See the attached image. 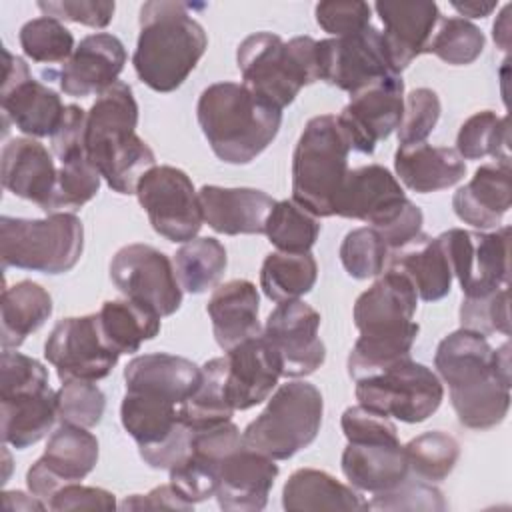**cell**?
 <instances>
[{
	"instance_id": "1",
	"label": "cell",
	"mask_w": 512,
	"mask_h": 512,
	"mask_svg": "<svg viewBox=\"0 0 512 512\" xmlns=\"http://www.w3.org/2000/svg\"><path fill=\"white\" fill-rule=\"evenodd\" d=\"M418 294L412 282L388 268L354 302L360 332L348 354V374L360 380L410 358L420 326L414 322Z\"/></svg>"
},
{
	"instance_id": "2",
	"label": "cell",
	"mask_w": 512,
	"mask_h": 512,
	"mask_svg": "<svg viewBox=\"0 0 512 512\" xmlns=\"http://www.w3.org/2000/svg\"><path fill=\"white\" fill-rule=\"evenodd\" d=\"M208 48V36L190 14V4L150 0L140 8V34L132 64L154 92H174L192 74Z\"/></svg>"
},
{
	"instance_id": "3",
	"label": "cell",
	"mask_w": 512,
	"mask_h": 512,
	"mask_svg": "<svg viewBox=\"0 0 512 512\" xmlns=\"http://www.w3.org/2000/svg\"><path fill=\"white\" fill-rule=\"evenodd\" d=\"M136 124V98L120 80L86 112V156L118 194H136L138 180L156 166V156L136 134Z\"/></svg>"
},
{
	"instance_id": "4",
	"label": "cell",
	"mask_w": 512,
	"mask_h": 512,
	"mask_svg": "<svg viewBox=\"0 0 512 512\" xmlns=\"http://www.w3.org/2000/svg\"><path fill=\"white\" fill-rule=\"evenodd\" d=\"M438 378L448 384L458 422L470 430L498 426L510 408V388L492 374L488 336L466 328L440 340L434 354Z\"/></svg>"
},
{
	"instance_id": "5",
	"label": "cell",
	"mask_w": 512,
	"mask_h": 512,
	"mask_svg": "<svg viewBox=\"0 0 512 512\" xmlns=\"http://www.w3.org/2000/svg\"><path fill=\"white\" fill-rule=\"evenodd\" d=\"M196 116L212 152L226 164L256 160L282 124L280 108L238 82H216L204 88Z\"/></svg>"
},
{
	"instance_id": "6",
	"label": "cell",
	"mask_w": 512,
	"mask_h": 512,
	"mask_svg": "<svg viewBox=\"0 0 512 512\" xmlns=\"http://www.w3.org/2000/svg\"><path fill=\"white\" fill-rule=\"evenodd\" d=\"M242 84L272 106L284 110L298 92L320 80L318 40L296 36L284 42L278 34L256 32L236 50Z\"/></svg>"
},
{
	"instance_id": "7",
	"label": "cell",
	"mask_w": 512,
	"mask_h": 512,
	"mask_svg": "<svg viewBox=\"0 0 512 512\" xmlns=\"http://www.w3.org/2000/svg\"><path fill=\"white\" fill-rule=\"evenodd\" d=\"M350 150L336 116L310 118L292 154V200L316 218L334 216Z\"/></svg>"
},
{
	"instance_id": "8",
	"label": "cell",
	"mask_w": 512,
	"mask_h": 512,
	"mask_svg": "<svg viewBox=\"0 0 512 512\" xmlns=\"http://www.w3.org/2000/svg\"><path fill=\"white\" fill-rule=\"evenodd\" d=\"M334 216L354 218L380 232L386 246L398 250L422 232V210L406 198L392 172L380 164L348 170Z\"/></svg>"
},
{
	"instance_id": "9",
	"label": "cell",
	"mask_w": 512,
	"mask_h": 512,
	"mask_svg": "<svg viewBox=\"0 0 512 512\" xmlns=\"http://www.w3.org/2000/svg\"><path fill=\"white\" fill-rule=\"evenodd\" d=\"M84 250V226L72 212H54L46 218H0L2 268H20L42 274L70 272Z\"/></svg>"
},
{
	"instance_id": "10",
	"label": "cell",
	"mask_w": 512,
	"mask_h": 512,
	"mask_svg": "<svg viewBox=\"0 0 512 512\" xmlns=\"http://www.w3.org/2000/svg\"><path fill=\"white\" fill-rule=\"evenodd\" d=\"M322 414L320 390L310 382L292 380L270 394L266 408L244 428L242 440L272 460H288L316 440Z\"/></svg>"
},
{
	"instance_id": "11",
	"label": "cell",
	"mask_w": 512,
	"mask_h": 512,
	"mask_svg": "<svg viewBox=\"0 0 512 512\" xmlns=\"http://www.w3.org/2000/svg\"><path fill=\"white\" fill-rule=\"evenodd\" d=\"M356 400L366 410L406 424L428 420L444 400V386L428 366L406 358L356 380Z\"/></svg>"
},
{
	"instance_id": "12",
	"label": "cell",
	"mask_w": 512,
	"mask_h": 512,
	"mask_svg": "<svg viewBox=\"0 0 512 512\" xmlns=\"http://www.w3.org/2000/svg\"><path fill=\"white\" fill-rule=\"evenodd\" d=\"M438 240L464 298H482L508 286V226H498L494 232L450 228Z\"/></svg>"
},
{
	"instance_id": "13",
	"label": "cell",
	"mask_w": 512,
	"mask_h": 512,
	"mask_svg": "<svg viewBox=\"0 0 512 512\" xmlns=\"http://www.w3.org/2000/svg\"><path fill=\"white\" fill-rule=\"evenodd\" d=\"M136 196L156 234L170 242L198 236L204 216L190 176L174 166H154L136 184Z\"/></svg>"
},
{
	"instance_id": "14",
	"label": "cell",
	"mask_w": 512,
	"mask_h": 512,
	"mask_svg": "<svg viewBox=\"0 0 512 512\" xmlns=\"http://www.w3.org/2000/svg\"><path fill=\"white\" fill-rule=\"evenodd\" d=\"M46 360L64 380H102L118 364L116 352L104 338L98 314L70 316L56 322L44 344Z\"/></svg>"
},
{
	"instance_id": "15",
	"label": "cell",
	"mask_w": 512,
	"mask_h": 512,
	"mask_svg": "<svg viewBox=\"0 0 512 512\" xmlns=\"http://www.w3.org/2000/svg\"><path fill=\"white\" fill-rule=\"evenodd\" d=\"M110 280L126 296L154 308L162 318L182 304V288L170 258L148 244L122 246L110 262Z\"/></svg>"
},
{
	"instance_id": "16",
	"label": "cell",
	"mask_w": 512,
	"mask_h": 512,
	"mask_svg": "<svg viewBox=\"0 0 512 512\" xmlns=\"http://www.w3.org/2000/svg\"><path fill=\"white\" fill-rule=\"evenodd\" d=\"M318 72L320 80L350 96L396 74L390 68L380 30L372 24L352 36L318 40Z\"/></svg>"
},
{
	"instance_id": "17",
	"label": "cell",
	"mask_w": 512,
	"mask_h": 512,
	"mask_svg": "<svg viewBox=\"0 0 512 512\" xmlns=\"http://www.w3.org/2000/svg\"><path fill=\"white\" fill-rule=\"evenodd\" d=\"M320 314L304 300L280 302L266 318L264 338L282 362V376L302 378L326 360V346L318 336Z\"/></svg>"
},
{
	"instance_id": "18",
	"label": "cell",
	"mask_w": 512,
	"mask_h": 512,
	"mask_svg": "<svg viewBox=\"0 0 512 512\" xmlns=\"http://www.w3.org/2000/svg\"><path fill=\"white\" fill-rule=\"evenodd\" d=\"M98 462V440L88 428L62 424L48 438L44 454L28 468L26 486L46 506L68 484L86 478Z\"/></svg>"
},
{
	"instance_id": "19",
	"label": "cell",
	"mask_w": 512,
	"mask_h": 512,
	"mask_svg": "<svg viewBox=\"0 0 512 512\" xmlns=\"http://www.w3.org/2000/svg\"><path fill=\"white\" fill-rule=\"evenodd\" d=\"M4 124L12 122L30 138L52 136L64 116L62 98L30 76L28 64L4 50V78L0 88Z\"/></svg>"
},
{
	"instance_id": "20",
	"label": "cell",
	"mask_w": 512,
	"mask_h": 512,
	"mask_svg": "<svg viewBox=\"0 0 512 512\" xmlns=\"http://www.w3.org/2000/svg\"><path fill=\"white\" fill-rule=\"evenodd\" d=\"M402 114L404 80L400 74H392L352 94L336 120L352 150L372 154L376 144L398 128Z\"/></svg>"
},
{
	"instance_id": "21",
	"label": "cell",
	"mask_w": 512,
	"mask_h": 512,
	"mask_svg": "<svg viewBox=\"0 0 512 512\" xmlns=\"http://www.w3.org/2000/svg\"><path fill=\"white\" fill-rule=\"evenodd\" d=\"M278 476L276 460L242 444L222 458L216 472V500L228 512H258L268 504Z\"/></svg>"
},
{
	"instance_id": "22",
	"label": "cell",
	"mask_w": 512,
	"mask_h": 512,
	"mask_svg": "<svg viewBox=\"0 0 512 512\" xmlns=\"http://www.w3.org/2000/svg\"><path fill=\"white\" fill-rule=\"evenodd\" d=\"M242 444V434L232 420L192 432L188 456L168 470L170 484L192 504L214 496L218 464Z\"/></svg>"
},
{
	"instance_id": "23",
	"label": "cell",
	"mask_w": 512,
	"mask_h": 512,
	"mask_svg": "<svg viewBox=\"0 0 512 512\" xmlns=\"http://www.w3.org/2000/svg\"><path fill=\"white\" fill-rule=\"evenodd\" d=\"M226 388L234 410H248L270 398L282 378V362L264 334L226 350Z\"/></svg>"
},
{
	"instance_id": "24",
	"label": "cell",
	"mask_w": 512,
	"mask_h": 512,
	"mask_svg": "<svg viewBox=\"0 0 512 512\" xmlns=\"http://www.w3.org/2000/svg\"><path fill=\"white\" fill-rule=\"evenodd\" d=\"M126 48L114 34L98 32L80 40L60 70V90L72 98L100 96L118 82Z\"/></svg>"
},
{
	"instance_id": "25",
	"label": "cell",
	"mask_w": 512,
	"mask_h": 512,
	"mask_svg": "<svg viewBox=\"0 0 512 512\" xmlns=\"http://www.w3.org/2000/svg\"><path fill=\"white\" fill-rule=\"evenodd\" d=\"M376 14L384 24L382 44L390 68L400 74L414 58L426 54V46L442 20L434 2H376Z\"/></svg>"
},
{
	"instance_id": "26",
	"label": "cell",
	"mask_w": 512,
	"mask_h": 512,
	"mask_svg": "<svg viewBox=\"0 0 512 512\" xmlns=\"http://www.w3.org/2000/svg\"><path fill=\"white\" fill-rule=\"evenodd\" d=\"M58 168L52 154L34 138H12L2 148V184L18 198L52 212Z\"/></svg>"
},
{
	"instance_id": "27",
	"label": "cell",
	"mask_w": 512,
	"mask_h": 512,
	"mask_svg": "<svg viewBox=\"0 0 512 512\" xmlns=\"http://www.w3.org/2000/svg\"><path fill=\"white\" fill-rule=\"evenodd\" d=\"M204 222L218 234H264L276 200L256 188H222L206 184L198 190Z\"/></svg>"
},
{
	"instance_id": "28",
	"label": "cell",
	"mask_w": 512,
	"mask_h": 512,
	"mask_svg": "<svg viewBox=\"0 0 512 512\" xmlns=\"http://www.w3.org/2000/svg\"><path fill=\"white\" fill-rule=\"evenodd\" d=\"M126 392L184 404L202 382V368L166 352L134 356L124 368Z\"/></svg>"
},
{
	"instance_id": "29",
	"label": "cell",
	"mask_w": 512,
	"mask_h": 512,
	"mask_svg": "<svg viewBox=\"0 0 512 512\" xmlns=\"http://www.w3.org/2000/svg\"><path fill=\"white\" fill-rule=\"evenodd\" d=\"M510 174V160L482 164L472 180L454 192L452 208L458 220L478 230L498 228L510 210Z\"/></svg>"
},
{
	"instance_id": "30",
	"label": "cell",
	"mask_w": 512,
	"mask_h": 512,
	"mask_svg": "<svg viewBox=\"0 0 512 512\" xmlns=\"http://www.w3.org/2000/svg\"><path fill=\"white\" fill-rule=\"evenodd\" d=\"M258 310L260 294L250 280L234 278L214 288L206 312L212 320L214 338L224 352L262 334Z\"/></svg>"
},
{
	"instance_id": "31",
	"label": "cell",
	"mask_w": 512,
	"mask_h": 512,
	"mask_svg": "<svg viewBox=\"0 0 512 512\" xmlns=\"http://www.w3.org/2000/svg\"><path fill=\"white\" fill-rule=\"evenodd\" d=\"M394 170L408 190L430 194L458 184L466 174V164L454 148L420 142L398 146Z\"/></svg>"
},
{
	"instance_id": "32",
	"label": "cell",
	"mask_w": 512,
	"mask_h": 512,
	"mask_svg": "<svg viewBox=\"0 0 512 512\" xmlns=\"http://www.w3.org/2000/svg\"><path fill=\"white\" fill-rule=\"evenodd\" d=\"M342 472L352 488L380 494L396 488L410 476L404 446L396 444H350L342 452Z\"/></svg>"
},
{
	"instance_id": "33",
	"label": "cell",
	"mask_w": 512,
	"mask_h": 512,
	"mask_svg": "<svg viewBox=\"0 0 512 512\" xmlns=\"http://www.w3.org/2000/svg\"><path fill=\"white\" fill-rule=\"evenodd\" d=\"M388 268L402 272L424 302H438L448 296L454 278L438 236L432 238L422 232L406 246L390 252Z\"/></svg>"
},
{
	"instance_id": "34",
	"label": "cell",
	"mask_w": 512,
	"mask_h": 512,
	"mask_svg": "<svg viewBox=\"0 0 512 512\" xmlns=\"http://www.w3.org/2000/svg\"><path fill=\"white\" fill-rule=\"evenodd\" d=\"M2 442L24 450L42 440L58 420L56 392L52 388L32 390L0 398Z\"/></svg>"
},
{
	"instance_id": "35",
	"label": "cell",
	"mask_w": 512,
	"mask_h": 512,
	"mask_svg": "<svg viewBox=\"0 0 512 512\" xmlns=\"http://www.w3.org/2000/svg\"><path fill=\"white\" fill-rule=\"evenodd\" d=\"M282 506L286 510H368V500L324 470L300 468L282 488Z\"/></svg>"
},
{
	"instance_id": "36",
	"label": "cell",
	"mask_w": 512,
	"mask_h": 512,
	"mask_svg": "<svg viewBox=\"0 0 512 512\" xmlns=\"http://www.w3.org/2000/svg\"><path fill=\"white\" fill-rule=\"evenodd\" d=\"M52 296L32 280L2 290V350H16L52 314Z\"/></svg>"
},
{
	"instance_id": "37",
	"label": "cell",
	"mask_w": 512,
	"mask_h": 512,
	"mask_svg": "<svg viewBox=\"0 0 512 512\" xmlns=\"http://www.w3.org/2000/svg\"><path fill=\"white\" fill-rule=\"evenodd\" d=\"M106 342L120 354H134L160 332V314L132 298L106 300L98 312Z\"/></svg>"
},
{
	"instance_id": "38",
	"label": "cell",
	"mask_w": 512,
	"mask_h": 512,
	"mask_svg": "<svg viewBox=\"0 0 512 512\" xmlns=\"http://www.w3.org/2000/svg\"><path fill=\"white\" fill-rule=\"evenodd\" d=\"M234 406L226 388V358H212L202 366V382L180 406L182 422L192 430H206L230 422Z\"/></svg>"
},
{
	"instance_id": "39",
	"label": "cell",
	"mask_w": 512,
	"mask_h": 512,
	"mask_svg": "<svg viewBox=\"0 0 512 512\" xmlns=\"http://www.w3.org/2000/svg\"><path fill=\"white\" fill-rule=\"evenodd\" d=\"M318 278V264L310 252L288 254L270 252L260 268V288L276 304L300 300L308 294Z\"/></svg>"
},
{
	"instance_id": "40",
	"label": "cell",
	"mask_w": 512,
	"mask_h": 512,
	"mask_svg": "<svg viewBox=\"0 0 512 512\" xmlns=\"http://www.w3.org/2000/svg\"><path fill=\"white\" fill-rule=\"evenodd\" d=\"M172 264L180 288L188 294H202L220 282L228 256L220 240L202 236L184 242L176 250Z\"/></svg>"
},
{
	"instance_id": "41",
	"label": "cell",
	"mask_w": 512,
	"mask_h": 512,
	"mask_svg": "<svg viewBox=\"0 0 512 512\" xmlns=\"http://www.w3.org/2000/svg\"><path fill=\"white\" fill-rule=\"evenodd\" d=\"M456 152L462 160H510V130L508 116H498L492 110L472 114L458 130Z\"/></svg>"
},
{
	"instance_id": "42",
	"label": "cell",
	"mask_w": 512,
	"mask_h": 512,
	"mask_svg": "<svg viewBox=\"0 0 512 512\" xmlns=\"http://www.w3.org/2000/svg\"><path fill=\"white\" fill-rule=\"evenodd\" d=\"M264 234L278 252L302 254L310 252L320 234L318 218L294 200H280L270 210Z\"/></svg>"
},
{
	"instance_id": "43",
	"label": "cell",
	"mask_w": 512,
	"mask_h": 512,
	"mask_svg": "<svg viewBox=\"0 0 512 512\" xmlns=\"http://www.w3.org/2000/svg\"><path fill=\"white\" fill-rule=\"evenodd\" d=\"M406 460L410 476L436 484L450 476L458 458L460 444L454 436L442 430H430L412 438L406 446Z\"/></svg>"
},
{
	"instance_id": "44",
	"label": "cell",
	"mask_w": 512,
	"mask_h": 512,
	"mask_svg": "<svg viewBox=\"0 0 512 512\" xmlns=\"http://www.w3.org/2000/svg\"><path fill=\"white\" fill-rule=\"evenodd\" d=\"M486 38L482 30L460 16L442 18L426 46V54L438 56L452 66L472 64L484 50Z\"/></svg>"
},
{
	"instance_id": "45",
	"label": "cell",
	"mask_w": 512,
	"mask_h": 512,
	"mask_svg": "<svg viewBox=\"0 0 512 512\" xmlns=\"http://www.w3.org/2000/svg\"><path fill=\"white\" fill-rule=\"evenodd\" d=\"M22 52L38 64L66 62L74 54L72 32L56 18L38 16L28 20L18 34Z\"/></svg>"
},
{
	"instance_id": "46",
	"label": "cell",
	"mask_w": 512,
	"mask_h": 512,
	"mask_svg": "<svg viewBox=\"0 0 512 512\" xmlns=\"http://www.w3.org/2000/svg\"><path fill=\"white\" fill-rule=\"evenodd\" d=\"M388 256L390 248L372 226L354 228L340 244V262L348 276L356 280L380 276L388 264Z\"/></svg>"
},
{
	"instance_id": "47",
	"label": "cell",
	"mask_w": 512,
	"mask_h": 512,
	"mask_svg": "<svg viewBox=\"0 0 512 512\" xmlns=\"http://www.w3.org/2000/svg\"><path fill=\"white\" fill-rule=\"evenodd\" d=\"M100 172L90 164L88 156L62 162L58 168L52 212H74L90 202L100 190Z\"/></svg>"
},
{
	"instance_id": "48",
	"label": "cell",
	"mask_w": 512,
	"mask_h": 512,
	"mask_svg": "<svg viewBox=\"0 0 512 512\" xmlns=\"http://www.w3.org/2000/svg\"><path fill=\"white\" fill-rule=\"evenodd\" d=\"M106 410L104 392L90 380H64L56 390V412L62 424L94 428Z\"/></svg>"
},
{
	"instance_id": "49",
	"label": "cell",
	"mask_w": 512,
	"mask_h": 512,
	"mask_svg": "<svg viewBox=\"0 0 512 512\" xmlns=\"http://www.w3.org/2000/svg\"><path fill=\"white\" fill-rule=\"evenodd\" d=\"M368 510H384V512H444L446 500L442 492L424 480L408 476L402 484L392 490L374 494L368 502Z\"/></svg>"
},
{
	"instance_id": "50",
	"label": "cell",
	"mask_w": 512,
	"mask_h": 512,
	"mask_svg": "<svg viewBox=\"0 0 512 512\" xmlns=\"http://www.w3.org/2000/svg\"><path fill=\"white\" fill-rule=\"evenodd\" d=\"M440 98L432 88H416L404 96V114L396 128L398 144L410 146L424 142L440 120Z\"/></svg>"
},
{
	"instance_id": "51",
	"label": "cell",
	"mask_w": 512,
	"mask_h": 512,
	"mask_svg": "<svg viewBox=\"0 0 512 512\" xmlns=\"http://www.w3.org/2000/svg\"><path fill=\"white\" fill-rule=\"evenodd\" d=\"M460 324L462 328L484 336L496 332L510 336L508 286H502L482 298H464L460 304Z\"/></svg>"
},
{
	"instance_id": "52",
	"label": "cell",
	"mask_w": 512,
	"mask_h": 512,
	"mask_svg": "<svg viewBox=\"0 0 512 512\" xmlns=\"http://www.w3.org/2000/svg\"><path fill=\"white\" fill-rule=\"evenodd\" d=\"M48 384V370L36 358L20 354L16 350H2L0 356V398L44 390Z\"/></svg>"
},
{
	"instance_id": "53",
	"label": "cell",
	"mask_w": 512,
	"mask_h": 512,
	"mask_svg": "<svg viewBox=\"0 0 512 512\" xmlns=\"http://www.w3.org/2000/svg\"><path fill=\"white\" fill-rule=\"evenodd\" d=\"M342 432L350 444H396L398 430L388 416H380L364 406H350L340 418Z\"/></svg>"
},
{
	"instance_id": "54",
	"label": "cell",
	"mask_w": 512,
	"mask_h": 512,
	"mask_svg": "<svg viewBox=\"0 0 512 512\" xmlns=\"http://www.w3.org/2000/svg\"><path fill=\"white\" fill-rule=\"evenodd\" d=\"M314 14L324 32L332 34V38H342L370 26L372 6L366 2H318Z\"/></svg>"
},
{
	"instance_id": "55",
	"label": "cell",
	"mask_w": 512,
	"mask_h": 512,
	"mask_svg": "<svg viewBox=\"0 0 512 512\" xmlns=\"http://www.w3.org/2000/svg\"><path fill=\"white\" fill-rule=\"evenodd\" d=\"M42 16H50L64 22H76L90 28H106L112 18L116 4L106 0H42L38 2Z\"/></svg>"
},
{
	"instance_id": "56",
	"label": "cell",
	"mask_w": 512,
	"mask_h": 512,
	"mask_svg": "<svg viewBox=\"0 0 512 512\" xmlns=\"http://www.w3.org/2000/svg\"><path fill=\"white\" fill-rule=\"evenodd\" d=\"M50 146L60 164L86 156V112L80 106L68 104L64 108V116L50 136Z\"/></svg>"
},
{
	"instance_id": "57",
	"label": "cell",
	"mask_w": 512,
	"mask_h": 512,
	"mask_svg": "<svg viewBox=\"0 0 512 512\" xmlns=\"http://www.w3.org/2000/svg\"><path fill=\"white\" fill-rule=\"evenodd\" d=\"M50 510H114L116 498L112 492L96 486H82L78 482L64 486L48 504Z\"/></svg>"
},
{
	"instance_id": "58",
	"label": "cell",
	"mask_w": 512,
	"mask_h": 512,
	"mask_svg": "<svg viewBox=\"0 0 512 512\" xmlns=\"http://www.w3.org/2000/svg\"><path fill=\"white\" fill-rule=\"evenodd\" d=\"M118 508L122 510H192L194 504L188 502L172 484H162L152 488L148 494L126 496Z\"/></svg>"
},
{
	"instance_id": "59",
	"label": "cell",
	"mask_w": 512,
	"mask_h": 512,
	"mask_svg": "<svg viewBox=\"0 0 512 512\" xmlns=\"http://www.w3.org/2000/svg\"><path fill=\"white\" fill-rule=\"evenodd\" d=\"M492 374L494 378L510 388L512 384V368H510V342H504L498 348H492Z\"/></svg>"
},
{
	"instance_id": "60",
	"label": "cell",
	"mask_w": 512,
	"mask_h": 512,
	"mask_svg": "<svg viewBox=\"0 0 512 512\" xmlns=\"http://www.w3.org/2000/svg\"><path fill=\"white\" fill-rule=\"evenodd\" d=\"M2 504H4V508L6 510H10V512H18V510H46L48 506L40 500V498H36L34 494L32 496H28V494H24V492H20V490H12V492H4L2 494Z\"/></svg>"
},
{
	"instance_id": "61",
	"label": "cell",
	"mask_w": 512,
	"mask_h": 512,
	"mask_svg": "<svg viewBox=\"0 0 512 512\" xmlns=\"http://www.w3.org/2000/svg\"><path fill=\"white\" fill-rule=\"evenodd\" d=\"M498 2H484V0H464V2H452V8L460 14V18H486L496 10Z\"/></svg>"
},
{
	"instance_id": "62",
	"label": "cell",
	"mask_w": 512,
	"mask_h": 512,
	"mask_svg": "<svg viewBox=\"0 0 512 512\" xmlns=\"http://www.w3.org/2000/svg\"><path fill=\"white\" fill-rule=\"evenodd\" d=\"M492 36H494V42L500 50H508L510 48V4H506L502 8V12L498 14L494 26H492Z\"/></svg>"
}]
</instances>
